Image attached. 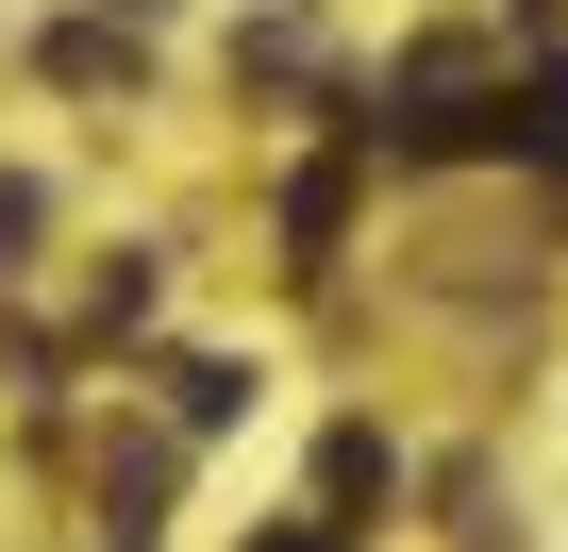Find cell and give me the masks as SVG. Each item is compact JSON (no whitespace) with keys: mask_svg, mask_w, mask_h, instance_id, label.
<instances>
[{"mask_svg":"<svg viewBox=\"0 0 568 552\" xmlns=\"http://www.w3.org/2000/svg\"><path fill=\"white\" fill-rule=\"evenodd\" d=\"M284 552H318V535H284Z\"/></svg>","mask_w":568,"mask_h":552,"instance_id":"6da1fadb","label":"cell"}]
</instances>
